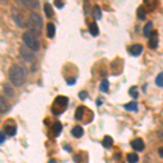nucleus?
Returning <instances> with one entry per match:
<instances>
[{"mask_svg":"<svg viewBox=\"0 0 163 163\" xmlns=\"http://www.w3.org/2000/svg\"><path fill=\"white\" fill-rule=\"evenodd\" d=\"M25 26L28 28V32L31 34H33L35 37H39L42 35L40 31H42L43 26H44V22H43V18H40L39 14L33 12V13H31L28 15Z\"/></svg>","mask_w":163,"mask_h":163,"instance_id":"nucleus-1","label":"nucleus"},{"mask_svg":"<svg viewBox=\"0 0 163 163\" xmlns=\"http://www.w3.org/2000/svg\"><path fill=\"white\" fill-rule=\"evenodd\" d=\"M9 78L11 83L16 87H20L25 83L26 79V71L24 67L18 65H12L9 70Z\"/></svg>","mask_w":163,"mask_h":163,"instance_id":"nucleus-2","label":"nucleus"},{"mask_svg":"<svg viewBox=\"0 0 163 163\" xmlns=\"http://www.w3.org/2000/svg\"><path fill=\"white\" fill-rule=\"evenodd\" d=\"M67 104H69V98L65 96H58L55 99V102L52 104L51 111L55 115H60L61 113L64 112V110L67 109Z\"/></svg>","mask_w":163,"mask_h":163,"instance_id":"nucleus-3","label":"nucleus"},{"mask_svg":"<svg viewBox=\"0 0 163 163\" xmlns=\"http://www.w3.org/2000/svg\"><path fill=\"white\" fill-rule=\"evenodd\" d=\"M24 44L28 47L30 49H32L33 51H37L39 50V43L37 40V37H35L33 34H31L30 32H26L23 34L22 36Z\"/></svg>","mask_w":163,"mask_h":163,"instance_id":"nucleus-4","label":"nucleus"},{"mask_svg":"<svg viewBox=\"0 0 163 163\" xmlns=\"http://www.w3.org/2000/svg\"><path fill=\"white\" fill-rule=\"evenodd\" d=\"M18 52H20V55L25 60L26 62H33L35 60V55L33 53V50L30 49L27 46H21L20 49H18Z\"/></svg>","mask_w":163,"mask_h":163,"instance_id":"nucleus-5","label":"nucleus"},{"mask_svg":"<svg viewBox=\"0 0 163 163\" xmlns=\"http://www.w3.org/2000/svg\"><path fill=\"white\" fill-rule=\"evenodd\" d=\"M16 2L20 6H23L25 9L28 10H35L39 6L38 0H16Z\"/></svg>","mask_w":163,"mask_h":163,"instance_id":"nucleus-6","label":"nucleus"},{"mask_svg":"<svg viewBox=\"0 0 163 163\" xmlns=\"http://www.w3.org/2000/svg\"><path fill=\"white\" fill-rule=\"evenodd\" d=\"M12 18L13 21L15 22V24L18 26V27H23V16L20 12L18 11L16 9H12Z\"/></svg>","mask_w":163,"mask_h":163,"instance_id":"nucleus-7","label":"nucleus"},{"mask_svg":"<svg viewBox=\"0 0 163 163\" xmlns=\"http://www.w3.org/2000/svg\"><path fill=\"white\" fill-rule=\"evenodd\" d=\"M148 37H149L148 46L152 49H156L158 47V32L157 31H151V33H150Z\"/></svg>","mask_w":163,"mask_h":163,"instance_id":"nucleus-8","label":"nucleus"},{"mask_svg":"<svg viewBox=\"0 0 163 163\" xmlns=\"http://www.w3.org/2000/svg\"><path fill=\"white\" fill-rule=\"evenodd\" d=\"M131 147L133 148L135 151H142L144 148H145V144H144L142 139H140V138H136V139H134L131 141Z\"/></svg>","mask_w":163,"mask_h":163,"instance_id":"nucleus-9","label":"nucleus"},{"mask_svg":"<svg viewBox=\"0 0 163 163\" xmlns=\"http://www.w3.org/2000/svg\"><path fill=\"white\" fill-rule=\"evenodd\" d=\"M142 46L139 44H135L132 47H129V53H131L133 57H138V55H141L142 52Z\"/></svg>","mask_w":163,"mask_h":163,"instance_id":"nucleus-10","label":"nucleus"},{"mask_svg":"<svg viewBox=\"0 0 163 163\" xmlns=\"http://www.w3.org/2000/svg\"><path fill=\"white\" fill-rule=\"evenodd\" d=\"M61 131H62V124H61V122L55 121L52 124V126H51V132L53 133L55 137H58L60 135V133H61Z\"/></svg>","mask_w":163,"mask_h":163,"instance_id":"nucleus-11","label":"nucleus"},{"mask_svg":"<svg viewBox=\"0 0 163 163\" xmlns=\"http://www.w3.org/2000/svg\"><path fill=\"white\" fill-rule=\"evenodd\" d=\"M71 134H72V136H73V137L80 138L82 136H83V134H84L83 127H80L79 125H75V126H74L73 128L71 129Z\"/></svg>","mask_w":163,"mask_h":163,"instance_id":"nucleus-12","label":"nucleus"},{"mask_svg":"<svg viewBox=\"0 0 163 163\" xmlns=\"http://www.w3.org/2000/svg\"><path fill=\"white\" fill-rule=\"evenodd\" d=\"M3 92H5L6 96H8L9 98H13L14 97V90L13 88L11 87V85L8 83L3 84Z\"/></svg>","mask_w":163,"mask_h":163,"instance_id":"nucleus-13","label":"nucleus"},{"mask_svg":"<svg viewBox=\"0 0 163 163\" xmlns=\"http://www.w3.org/2000/svg\"><path fill=\"white\" fill-rule=\"evenodd\" d=\"M88 30H89V33L92 36H94V37L98 36L99 28H98V25H97L96 22H92V23H89V25H88Z\"/></svg>","mask_w":163,"mask_h":163,"instance_id":"nucleus-14","label":"nucleus"},{"mask_svg":"<svg viewBox=\"0 0 163 163\" xmlns=\"http://www.w3.org/2000/svg\"><path fill=\"white\" fill-rule=\"evenodd\" d=\"M145 8H147L148 11H153L158 5V0H145Z\"/></svg>","mask_w":163,"mask_h":163,"instance_id":"nucleus-15","label":"nucleus"},{"mask_svg":"<svg viewBox=\"0 0 163 163\" xmlns=\"http://www.w3.org/2000/svg\"><path fill=\"white\" fill-rule=\"evenodd\" d=\"M102 146H104V148H107V149H109V148L112 147L113 145V139L111 136H104V138L102 139Z\"/></svg>","mask_w":163,"mask_h":163,"instance_id":"nucleus-16","label":"nucleus"},{"mask_svg":"<svg viewBox=\"0 0 163 163\" xmlns=\"http://www.w3.org/2000/svg\"><path fill=\"white\" fill-rule=\"evenodd\" d=\"M124 109L127 111H135V112H137L138 111V104L136 101H131V102H128V104H124Z\"/></svg>","mask_w":163,"mask_h":163,"instance_id":"nucleus-17","label":"nucleus"},{"mask_svg":"<svg viewBox=\"0 0 163 163\" xmlns=\"http://www.w3.org/2000/svg\"><path fill=\"white\" fill-rule=\"evenodd\" d=\"M85 110H86L85 107H83V106L77 107V109H76V111H75V119L77 120V121H79V120L83 119L84 112H85Z\"/></svg>","mask_w":163,"mask_h":163,"instance_id":"nucleus-18","label":"nucleus"},{"mask_svg":"<svg viewBox=\"0 0 163 163\" xmlns=\"http://www.w3.org/2000/svg\"><path fill=\"white\" fill-rule=\"evenodd\" d=\"M55 34V27L53 23H48L47 24V36L49 38H53Z\"/></svg>","mask_w":163,"mask_h":163,"instance_id":"nucleus-19","label":"nucleus"},{"mask_svg":"<svg viewBox=\"0 0 163 163\" xmlns=\"http://www.w3.org/2000/svg\"><path fill=\"white\" fill-rule=\"evenodd\" d=\"M5 134L8 136H14L16 134V127L13 126V125H6Z\"/></svg>","mask_w":163,"mask_h":163,"instance_id":"nucleus-20","label":"nucleus"},{"mask_svg":"<svg viewBox=\"0 0 163 163\" xmlns=\"http://www.w3.org/2000/svg\"><path fill=\"white\" fill-rule=\"evenodd\" d=\"M92 16H94L95 20H100L102 14H101V9L98 5L94 6V9H92Z\"/></svg>","mask_w":163,"mask_h":163,"instance_id":"nucleus-21","label":"nucleus"},{"mask_svg":"<svg viewBox=\"0 0 163 163\" xmlns=\"http://www.w3.org/2000/svg\"><path fill=\"white\" fill-rule=\"evenodd\" d=\"M137 18L139 20H145L146 18V8L145 6H140L137 9Z\"/></svg>","mask_w":163,"mask_h":163,"instance_id":"nucleus-22","label":"nucleus"},{"mask_svg":"<svg viewBox=\"0 0 163 163\" xmlns=\"http://www.w3.org/2000/svg\"><path fill=\"white\" fill-rule=\"evenodd\" d=\"M44 10H45V13H46V16L48 18H52L53 16V9L52 7H51V5H49V3H46L44 7Z\"/></svg>","mask_w":163,"mask_h":163,"instance_id":"nucleus-23","label":"nucleus"},{"mask_svg":"<svg viewBox=\"0 0 163 163\" xmlns=\"http://www.w3.org/2000/svg\"><path fill=\"white\" fill-rule=\"evenodd\" d=\"M99 89H100V92H107L109 89V80L108 79H104L102 82L100 83V85H99Z\"/></svg>","mask_w":163,"mask_h":163,"instance_id":"nucleus-24","label":"nucleus"},{"mask_svg":"<svg viewBox=\"0 0 163 163\" xmlns=\"http://www.w3.org/2000/svg\"><path fill=\"white\" fill-rule=\"evenodd\" d=\"M152 26H153L152 22H149V23L146 24L145 27H144V36H146V37L149 36V34L151 33V31H152Z\"/></svg>","mask_w":163,"mask_h":163,"instance_id":"nucleus-25","label":"nucleus"},{"mask_svg":"<svg viewBox=\"0 0 163 163\" xmlns=\"http://www.w3.org/2000/svg\"><path fill=\"white\" fill-rule=\"evenodd\" d=\"M126 159H127V162L135 163L139 160V157L137 156V153H128L127 154V157H126Z\"/></svg>","mask_w":163,"mask_h":163,"instance_id":"nucleus-26","label":"nucleus"},{"mask_svg":"<svg viewBox=\"0 0 163 163\" xmlns=\"http://www.w3.org/2000/svg\"><path fill=\"white\" fill-rule=\"evenodd\" d=\"M0 104H1V114H3V113L7 112L8 109H9V107H8V104H7V101L5 100V97L1 96V98H0Z\"/></svg>","mask_w":163,"mask_h":163,"instance_id":"nucleus-27","label":"nucleus"},{"mask_svg":"<svg viewBox=\"0 0 163 163\" xmlns=\"http://www.w3.org/2000/svg\"><path fill=\"white\" fill-rule=\"evenodd\" d=\"M128 94H129V96H131L132 98H134V99H137V98H138L137 87H136V86H132V87L129 88V90H128Z\"/></svg>","mask_w":163,"mask_h":163,"instance_id":"nucleus-28","label":"nucleus"},{"mask_svg":"<svg viewBox=\"0 0 163 163\" xmlns=\"http://www.w3.org/2000/svg\"><path fill=\"white\" fill-rule=\"evenodd\" d=\"M156 84H157V86H158V87H163V72L157 76Z\"/></svg>","mask_w":163,"mask_h":163,"instance_id":"nucleus-29","label":"nucleus"},{"mask_svg":"<svg viewBox=\"0 0 163 163\" xmlns=\"http://www.w3.org/2000/svg\"><path fill=\"white\" fill-rule=\"evenodd\" d=\"M78 97H79L80 100H85V99L88 97L87 92H85V90H82V92H78Z\"/></svg>","mask_w":163,"mask_h":163,"instance_id":"nucleus-30","label":"nucleus"},{"mask_svg":"<svg viewBox=\"0 0 163 163\" xmlns=\"http://www.w3.org/2000/svg\"><path fill=\"white\" fill-rule=\"evenodd\" d=\"M75 82H76V79H75L74 77H72V78L67 77V85H74V84H75Z\"/></svg>","mask_w":163,"mask_h":163,"instance_id":"nucleus-31","label":"nucleus"},{"mask_svg":"<svg viewBox=\"0 0 163 163\" xmlns=\"http://www.w3.org/2000/svg\"><path fill=\"white\" fill-rule=\"evenodd\" d=\"M55 5L57 6L58 8H60V9H61V8L63 7V3L61 2V1H60V0H55Z\"/></svg>","mask_w":163,"mask_h":163,"instance_id":"nucleus-32","label":"nucleus"},{"mask_svg":"<svg viewBox=\"0 0 163 163\" xmlns=\"http://www.w3.org/2000/svg\"><path fill=\"white\" fill-rule=\"evenodd\" d=\"M3 142H5V134L1 133V134H0V144L2 145Z\"/></svg>","mask_w":163,"mask_h":163,"instance_id":"nucleus-33","label":"nucleus"},{"mask_svg":"<svg viewBox=\"0 0 163 163\" xmlns=\"http://www.w3.org/2000/svg\"><path fill=\"white\" fill-rule=\"evenodd\" d=\"M158 153H159V156L161 157V158H163V147H160L158 149Z\"/></svg>","mask_w":163,"mask_h":163,"instance_id":"nucleus-34","label":"nucleus"},{"mask_svg":"<svg viewBox=\"0 0 163 163\" xmlns=\"http://www.w3.org/2000/svg\"><path fill=\"white\" fill-rule=\"evenodd\" d=\"M100 104H102V99L98 98L97 99V106H100Z\"/></svg>","mask_w":163,"mask_h":163,"instance_id":"nucleus-35","label":"nucleus"},{"mask_svg":"<svg viewBox=\"0 0 163 163\" xmlns=\"http://www.w3.org/2000/svg\"><path fill=\"white\" fill-rule=\"evenodd\" d=\"M63 148H64V150H67V151H71V150H72V148L70 147L69 145H65V146H64V147H63Z\"/></svg>","mask_w":163,"mask_h":163,"instance_id":"nucleus-36","label":"nucleus"},{"mask_svg":"<svg viewBox=\"0 0 163 163\" xmlns=\"http://www.w3.org/2000/svg\"><path fill=\"white\" fill-rule=\"evenodd\" d=\"M74 161H77V162H78V161H79V156H76V157H74Z\"/></svg>","mask_w":163,"mask_h":163,"instance_id":"nucleus-37","label":"nucleus"},{"mask_svg":"<svg viewBox=\"0 0 163 163\" xmlns=\"http://www.w3.org/2000/svg\"><path fill=\"white\" fill-rule=\"evenodd\" d=\"M1 1H2V2H3V1H6V0H1Z\"/></svg>","mask_w":163,"mask_h":163,"instance_id":"nucleus-38","label":"nucleus"}]
</instances>
